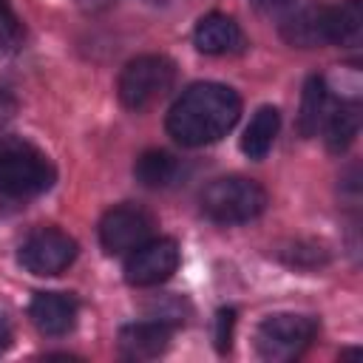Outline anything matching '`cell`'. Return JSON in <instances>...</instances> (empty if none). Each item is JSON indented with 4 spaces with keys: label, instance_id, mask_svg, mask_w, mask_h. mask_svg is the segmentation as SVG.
<instances>
[{
    "label": "cell",
    "instance_id": "6da1fadb",
    "mask_svg": "<svg viewBox=\"0 0 363 363\" xmlns=\"http://www.w3.org/2000/svg\"><path fill=\"white\" fill-rule=\"evenodd\" d=\"M241 113V99L230 85L196 82L190 85L167 113V133L184 147H201L218 142L233 130Z\"/></svg>",
    "mask_w": 363,
    "mask_h": 363
},
{
    "label": "cell",
    "instance_id": "7a4b0ae2",
    "mask_svg": "<svg viewBox=\"0 0 363 363\" xmlns=\"http://www.w3.org/2000/svg\"><path fill=\"white\" fill-rule=\"evenodd\" d=\"M267 207V190L247 176H224L204 187L201 210L218 224H244L261 216Z\"/></svg>",
    "mask_w": 363,
    "mask_h": 363
},
{
    "label": "cell",
    "instance_id": "3957f363",
    "mask_svg": "<svg viewBox=\"0 0 363 363\" xmlns=\"http://www.w3.org/2000/svg\"><path fill=\"white\" fill-rule=\"evenodd\" d=\"M54 184V167L31 145L6 142L0 145V193L14 199L40 196Z\"/></svg>",
    "mask_w": 363,
    "mask_h": 363
},
{
    "label": "cell",
    "instance_id": "277c9868",
    "mask_svg": "<svg viewBox=\"0 0 363 363\" xmlns=\"http://www.w3.org/2000/svg\"><path fill=\"white\" fill-rule=\"evenodd\" d=\"M318 335V320L312 315H295V312H278L258 323L255 329V349L264 360L281 363L295 360L306 352V346Z\"/></svg>",
    "mask_w": 363,
    "mask_h": 363
},
{
    "label": "cell",
    "instance_id": "5b68a950",
    "mask_svg": "<svg viewBox=\"0 0 363 363\" xmlns=\"http://www.w3.org/2000/svg\"><path fill=\"white\" fill-rule=\"evenodd\" d=\"M176 82V65L162 54H145L130 60L119 74V99L130 111H142L162 99Z\"/></svg>",
    "mask_w": 363,
    "mask_h": 363
},
{
    "label": "cell",
    "instance_id": "8992f818",
    "mask_svg": "<svg viewBox=\"0 0 363 363\" xmlns=\"http://www.w3.org/2000/svg\"><path fill=\"white\" fill-rule=\"evenodd\" d=\"M74 258L77 241L57 227L34 230L20 247V264L31 275H60L74 264Z\"/></svg>",
    "mask_w": 363,
    "mask_h": 363
},
{
    "label": "cell",
    "instance_id": "52a82bcc",
    "mask_svg": "<svg viewBox=\"0 0 363 363\" xmlns=\"http://www.w3.org/2000/svg\"><path fill=\"white\" fill-rule=\"evenodd\" d=\"M153 216L136 204H119L99 221V244L108 255H125L153 235Z\"/></svg>",
    "mask_w": 363,
    "mask_h": 363
},
{
    "label": "cell",
    "instance_id": "ba28073f",
    "mask_svg": "<svg viewBox=\"0 0 363 363\" xmlns=\"http://www.w3.org/2000/svg\"><path fill=\"white\" fill-rule=\"evenodd\" d=\"M179 267V247L173 238H147L128 252L125 281L130 286H156L167 281Z\"/></svg>",
    "mask_w": 363,
    "mask_h": 363
},
{
    "label": "cell",
    "instance_id": "9c48e42d",
    "mask_svg": "<svg viewBox=\"0 0 363 363\" xmlns=\"http://www.w3.org/2000/svg\"><path fill=\"white\" fill-rule=\"evenodd\" d=\"M77 312H79L77 298L65 295V292H37L31 298V306H28V315H31L34 326L43 335H51V337H60V335L71 332L74 323H77Z\"/></svg>",
    "mask_w": 363,
    "mask_h": 363
},
{
    "label": "cell",
    "instance_id": "30bf717a",
    "mask_svg": "<svg viewBox=\"0 0 363 363\" xmlns=\"http://www.w3.org/2000/svg\"><path fill=\"white\" fill-rule=\"evenodd\" d=\"M173 329L164 320H139L119 329V352L128 360H150L159 357L170 346Z\"/></svg>",
    "mask_w": 363,
    "mask_h": 363
},
{
    "label": "cell",
    "instance_id": "8fae6325",
    "mask_svg": "<svg viewBox=\"0 0 363 363\" xmlns=\"http://www.w3.org/2000/svg\"><path fill=\"white\" fill-rule=\"evenodd\" d=\"M193 43L204 54H235L244 48L241 26L227 14H207L193 31Z\"/></svg>",
    "mask_w": 363,
    "mask_h": 363
},
{
    "label": "cell",
    "instance_id": "7c38bea8",
    "mask_svg": "<svg viewBox=\"0 0 363 363\" xmlns=\"http://www.w3.org/2000/svg\"><path fill=\"white\" fill-rule=\"evenodd\" d=\"M284 40L298 48L329 43V6H309L284 23Z\"/></svg>",
    "mask_w": 363,
    "mask_h": 363
},
{
    "label": "cell",
    "instance_id": "4fadbf2b",
    "mask_svg": "<svg viewBox=\"0 0 363 363\" xmlns=\"http://www.w3.org/2000/svg\"><path fill=\"white\" fill-rule=\"evenodd\" d=\"M278 128H281V113H278V108H272V105L258 108L255 116L250 119L244 136H241V150H244L250 159H255V162L264 159V156L269 153L275 136H278Z\"/></svg>",
    "mask_w": 363,
    "mask_h": 363
},
{
    "label": "cell",
    "instance_id": "5bb4252c",
    "mask_svg": "<svg viewBox=\"0 0 363 363\" xmlns=\"http://www.w3.org/2000/svg\"><path fill=\"white\" fill-rule=\"evenodd\" d=\"M133 176H136L139 184L153 187V190L170 187V184H176L179 176H182V162H179L173 153H167V150H147V153H142V156L136 159Z\"/></svg>",
    "mask_w": 363,
    "mask_h": 363
},
{
    "label": "cell",
    "instance_id": "9a60e30c",
    "mask_svg": "<svg viewBox=\"0 0 363 363\" xmlns=\"http://www.w3.org/2000/svg\"><path fill=\"white\" fill-rule=\"evenodd\" d=\"M323 130H326L329 150H335V153L346 150L354 142L357 130H360V108H357V102H346V105L329 108V113L323 119Z\"/></svg>",
    "mask_w": 363,
    "mask_h": 363
},
{
    "label": "cell",
    "instance_id": "2e32d148",
    "mask_svg": "<svg viewBox=\"0 0 363 363\" xmlns=\"http://www.w3.org/2000/svg\"><path fill=\"white\" fill-rule=\"evenodd\" d=\"M363 31V3L346 0L340 6H329V43L357 45Z\"/></svg>",
    "mask_w": 363,
    "mask_h": 363
},
{
    "label": "cell",
    "instance_id": "e0dca14e",
    "mask_svg": "<svg viewBox=\"0 0 363 363\" xmlns=\"http://www.w3.org/2000/svg\"><path fill=\"white\" fill-rule=\"evenodd\" d=\"M329 113V94H326V82L323 77H309L306 79V88H303V102H301V133L303 136H312L323 119Z\"/></svg>",
    "mask_w": 363,
    "mask_h": 363
},
{
    "label": "cell",
    "instance_id": "ac0fdd59",
    "mask_svg": "<svg viewBox=\"0 0 363 363\" xmlns=\"http://www.w3.org/2000/svg\"><path fill=\"white\" fill-rule=\"evenodd\" d=\"M20 34H23V28H20L17 14L11 11V6L6 0H0V54L11 51L20 43Z\"/></svg>",
    "mask_w": 363,
    "mask_h": 363
},
{
    "label": "cell",
    "instance_id": "d6986e66",
    "mask_svg": "<svg viewBox=\"0 0 363 363\" xmlns=\"http://www.w3.org/2000/svg\"><path fill=\"white\" fill-rule=\"evenodd\" d=\"M216 346L218 352H227L230 349V340H233V326H235V312L233 309H221L218 318H216Z\"/></svg>",
    "mask_w": 363,
    "mask_h": 363
},
{
    "label": "cell",
    "instance_id": "ffe728a7",
    "mask_svg": "<svg viewBox=\"0 0 363 363\" xmlns=\"http://www.w3.org/2000/svg\"><path fill=\"white\" fill-rule=\"evenodd\" d=\"M14 111H17V99H14V94H11L6 85H0V122L11 119Z\"/></svg>",
    "mask_w": 363,
    "mask_h": 363
},
{
    "label": "cell",
    "instance_id": "44dd1931",
    "mask_svg": "<svg viewBox=\"0 0 363 363\" xmlns=\"http://www.w3.org/2000/svg\"><path fill=\"white\" fill-rule=\"evenodd\" d=\"M9 346H11V326H9V320L0 315V354H3Z\"/></svg>",
    "mask_w": 363,
    "mask_h": 363
},
{
    "label": "cell",
    "instance_id": "7402d4cb",
    "mask_svg": "<svg viewBox=\"0 0 363 363\" xmlns=\"http://www.w3.org/2000/svg\"><path fill=\"white\" fill-rule=\"evenodd\" d=\"M258 3H264V6H281V3H286V0H258Z\"/></svg>",
    "mask_w": 363,
    "mask_h": 363
}]
</instances>
